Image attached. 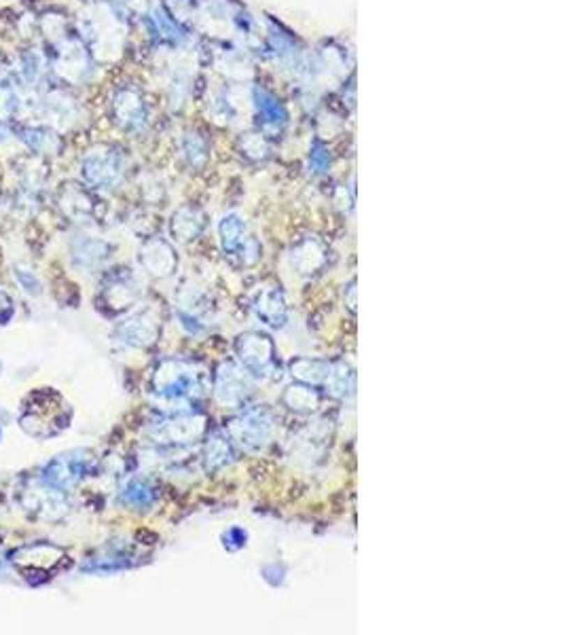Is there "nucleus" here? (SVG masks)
I'll return each mask as SVG.
<instances>
[{"label":"nucleus","mask_w":565,"mask_h":635,"mask_svg":"<svg viewBox=\"0 0 565 635\" xmlns=\"http://www.w3.org/2000/svg\"><path fill=\"white\" fill-rule=\"evenodd\" d=\"M229 435L246 451H261L273 435V413L267 407L248 409L231 421Z\"/></svg>","instance_id":"nucleus-1"},{"label":"nucleus","mask_w":565,"mask_h":635,"mask_svg":"<svg viewBox=\"0 0 565 635\" xmlns=\"http://www.w3.org/2000/svg\"><path fill=\"white\" fill-rule=\"evenodd\" d=\"M155 386L157 392L170 400H184V398L191 400L201 392L199 375L193 373V367L189 363H180V360L163 363V367L157 371Z\"/></svg>","instance_id":"nucleus-2"},{"label":"nucleus","mask_w":565,"mask_h":635,"mask_svg":"<svg viewBox=\"0 0 565 635\" xmlns=\"http://www.w3.org/2000/svg\"><path fill=\"white\" fill-rule=\"evenodd\" d=\"M235 351L250 375H267L273 367V343L261 333L240 335L235 341Z\"/></svg>","instance_id":"nucleus-3"},{"label":"nucleus","mask_w":565,"mask_h":635,"mask_svg":"<svg viewBox=\"0 0 565 635\" xmlns=\"http://www.w3.org/2000/svg\"><path fill=\"white\" fill-rule=\"evenodd\" d=\"M252 390V379L250 373L233 363H223L221 369L217 371V384H214V392L217 398L223 404L229 407H237L246 400V396Z\"/></svg>","instance_id":"nucleus-4"},{"label":"nucleus","mask_w":565,"mask_h":635,"mask_svg":"<svg viewBox=\"0 0 565 635\" xmlns=\"http://www.w3.org/2000/svg\"><path fill=\"white\" fill-rule=\"evenodd\" d=\"M87 49L77 41L64 36L55 45V70L66 81H77L87 70Z\"/></svg>","instance_id":"nucleus-5"},{"label":"nucleus","mask_w":565,"mask_h":635,"mask_svg":"<svg viewBox=\"0 0 565 635\" xmlns=\"http://www.w3.org/2000/svg\"><path fill=\"white\" fill-rule=\"evenodd\" d=\"M123 172L121 159L110 151H96L83 163L85 178L96 187H112L119 182Z\"/></svg>","instance_id":"nucleus-6"},{"label":"nucleus","mask_w":565,"mask_h":635,"mask_svg":"<svg viewBox=\"0 0 565 635\" xmlns=\"http://www.w3.org/2000/svg\"><path fill=\"white\" fill-rule=\"evenodd\" d=\"M254 104H256L261 129L269 136H275L277 131H281V127L286 125V119H288L286 108L281 106V102L271 92L256 87L254 89Z\"/></svg>","instance_id":"nucleus-7"},{"label":"nucleus","mask_w":565,"mask_h":635,"mask_svg":"<svg viewBox=\"0 0 565 635\" xmlns=\"http://www.w3.org/2000/svg\"><path fill=\"white\" fill-rule=\"evenodd\" d=\"M115 117L117 123L125 129H140L147 123L145 102L133 89H121L115 98Z\"/></svg>","instance_id":"nucleus-8"},{"label":"nucleus","mask_w":565,"mask_h":635,"mask_svg":"<svg viewBox=\"0 0 565 635\" xmlns=\"http://www.w3.org/2000/svg\"><path fill=\"white\" fill-rule=\"evenodd\" d=\"M205 419L199 415H182L172 419L170 423L161 428V439H166L163 443H191L195 439H199L205 430Z\"/></svg>","instance_id":"nucleus-9"},{"label":"nucleus","mask_w":565,"mask_h":635,"mask_svg":"<svg viewBox=\"0 0 565 635\" xmlns=\"http://www.w3.org/2000/svg\"><path fill=\"white\" fill-rule=\"evenodd\" d=\"M252 309L258 320H263L265 324H269L273 328H281L286 324V301L279 291L263 293L256 299V303L252 305Z\"/></svg>","instance_id":"nucleus-10"},{"label":"nucleus","mask_w":565,"mask_h":635,"mask_svg":"<svg viewBox=\"0 0 565 635\" xmlns=\"http://www.w3.org/2000/svg\"><path fill=\"white\" fill-rule=\"evenodd\" d=\"M205 227L203 212L195 205L180 207L172 219V233L178 242H191L195 240Z\"/></svg>","instance_id":"nucleus-11"},{"label":"nucleus","mask_w":565,"mask_h":635,"mask_svg":"<svg viewBox=\"0 0 565 635\" xmlns=\"http://www.w3.org/2000/svg\"><path fill=\"white\" fill-rule=\"evenodd\" d=\"M233 460V445L231 439L217 432L212 435L205 443V453H203V462L207 470H221L227 464H231Z\"/></svg>","instance_id":"nucleus-12"},{"label":"nucleus","mask_w":565,"mask_h":635,"mask_svg":"<svg viewBox=\"0 0 565 635\" xmlns=\"http://www.w3.org/2000/svg\"><path fill=\"white\" fill-rule=\"evenodd\" d=\"M145 261V265L151 269V273H155V275H168V273H172V269H174V265H176V258H174V252H172V248L166 244V242H161V240H155V242H151L147 248H145V254L140 256Z\"/></svg>","instance_id":"nucleus-13"},{"label":"nucleus","mask_w":565,"mask_h":635,"mask_svg":"<svg viewBox=\"0 0 565 635\" xmlns=\"http://www.w3.org/2000/svg\"><path fill=\"white\" fill-rule=\"evenodd\" d=\"M219 235H221V244L223 250L227 254H235L244 248L246 240V223L237 217V214H227L221 225H219Z\"/></svg>","instance_id":"nucleus-14"},{"label":"nucleus","mask_w":565,"mask_h":635,"mask_svg":"<svg viewBox=\"0 0 565 635\" xmlns=\"http://www.w3.org/2000/svg\"><path fill=\"white\" fill-rule=\"evenodd\" d=\"M330 367L324 360H311V358H297L291 363V371L293 377L301 379L307 386H320L326 384L328 375H330Z\"/></svg>","instance_id":"nucleus-15"},{"label":"nucleus","mask_w":565,"mask_h":635,"mask_svg":"<svg viewBox=\"0 0 565 635\" xmlns=\"http://www.w3.org/2000/svg\"><path fill=\"white\" fill-rule=\"evenodd\" d=\"M284 402L297 413H311L320 404V394L314 386H293L284 392Z\"/></svg>","instance_id":"nucleus-16"},{"label":"nucleus","mask_w":565,"mask_h":635,"mask_svg":"<svg viewBox=\"0 0 565 635\" xmlns=\"http://www.w3.org/2000/svg\"><path fill=\"white\" fill-rule=\"evenodd\" d=\"M125 498L127 502H131L133 506H147L155 500V489L149 485V483H142V481H133L127 491H125Z\"/></svg>","instance_id":"nucleus-17"},{"label":"nucleus","mask_w":565,"mask_h":635,"mask_svg":"<svg viewBox=\"0 0 565 635\" xmlns=\"http://www.w3.org/2000/svg\"><path fill=\"white\" fill-rule=\"evenodd\" d=\"M153 26H155V34H159L161 41H168V43H178L182 38V32L178 30V26L163 13H155L153 15Z\"/></svg>","instance_id":"nucleus-18"},{"label":"nucleus","mask_w":565,"mask_h":635,"mask_svg":"<svg viewBox=\"0 0 565 635\" xmlns=\"http://www.w3.org/2000/svg\"><path fill=\"white\" fill-rule=\"evenodd\" d=\"M17 110H20V98H17L15 89L11 85L3 83V85H0V119L7 121Z\"/></svg>","instance_id":"nucleus-19"},{"label":"nucleus","mask_w":565,"mask_h":635,"mask_svg":"<svg viewBox=\"0 0 565 635\" xmlns=\"http://www.w3.org/2000/svg\"><path fill=\"white\" fill-rule=\"evenodd\" d=\"M184 153H186V159H189L191 166H201L207 157V147L197 133H189L186 145H184Z\"/></svg>","instance_id":"nucleus-20"},{"label":"nucleus","mask_w":565,"mask_h":635,"mask_svg":"<svg viewBox=\"0 0 565 635\" xmlns=\"http://www.w3.org/2000/svg\"><path fill=\"white\" fill-rule=\"evenodd\" d=\"M26 143L34 151H51L53 149V133L45 129H28L26 131Z\"/></svg>","instance_id":"nucleus-21"},{"label":"nucleus","mask_w":565,"mask_h":635,"mask_svg":"<svg viewBox=\"0 0 565 635\" xmlns=\"http://www.w3.org/2000/svg\"><path fill=\"white\" fill-rule=\"evenodd\" d=\"M328 166H330V155H328L326 147H324L322 143H316V145L311 147V155H309V168H311L314 172L322 174V172H326V170H328Z\"/></svg>","instance_id":"nucleus-22"},{"label":"nucleus","mask_w":565,"mask_h":635,"mask_svg":"<svg viewBox=\"0 0 565 635\" xmlns=\"http://www.w3.org/2000/svg\"><path fill=\"white\" fill-rule=\"evenodd\" d=\"M248 540V532L244 527H231L223 534V546L227 550H240L246 546Z\"/></svg>","instance_id":"nucleus-23"},{"label":"nucleus","mask_w":565,"mask_h":635,"mask_svg":"<svg viewBox=\"0 0 565 635\" xmlns=\"http://www.w3.org/2000/svg\"><path fill=\"white\" fill-rule=\"evenodd\" d=\"M299 256H305V258H309V246H307V248H305V250H303L301 254H295V258H299ZM316 267H318V265L314 263V256H311V265H303L301 269H303V271H311V269H316Z\"/></svg>","instance_id":"nucleus-24"}]
</instances>
